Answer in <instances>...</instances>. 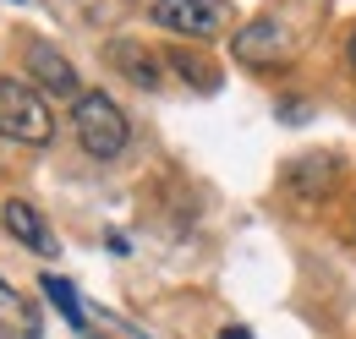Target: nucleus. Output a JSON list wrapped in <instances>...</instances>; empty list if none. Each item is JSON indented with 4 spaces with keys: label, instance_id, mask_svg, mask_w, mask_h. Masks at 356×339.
Wrapping results in <instances>:
<instances>
[{
    "label": "nucleus",
    "instance_id": "obj_1",
    "mask_svg": "<svg viewBox=\"0 0 356 339\" xmlns=\"http://www.w3.org/2000/svg\"><path fill=\"white\" fill-rule=\"evenodd\" d=\"M0 137L6 142H28V148H44L55 137V115H49L44 93H33L17 77H0Z\"/></svg>",
    "mask_w": 356,
    "mask_h": 339
},
{
    "label": "nucleus",
    "instance_id": "obj_2",
    "mask_svg": "<svg viewBox=\"0 0 356 339\" xmlns=\"http://www.w3.org/2000/svg\"><path fill=\"white\" fill-rule=\"evenodd\" d=\"M72 126H77V142L88 148L93 159H115L121 148H127V115H121V104L110 99V93H83L77 104H72Z\"/></svg>",
    "mask_w": 356,
    "mask_h": 339
},
{
    "label": "nucleus",
    "instance_id": "obj_3",
    "mask_svg": "<svg viewBox=\"0 0 356 339\" xmlns=\"http://www.w3.org/2000/svg\"><path fill=\"white\" fill-rule=\"evenodd\" d=\"M225 17V0H154V22L186 33V39H209Z\"/></svg>",
    "mask_w": 356,
    "mask_h": 339
},
{
    "label": "nucleus",
    "instance_id": "obj_4",
    "mask_svg": "<svg viewBox=\"0 0 356 339\" xmlns=\"http://www.w3.org/2000/svg\"><path fill=\"white\" fill-rule=\"evenodd\" d=\"M28 72H33V83L55 93V99H83V88H77V72H72V60L60 55V49H49V44H28Z\"/></svg>",
    "mask_w": 356,
    "mask_h": 339
},
{
    "label": "nucleus",
    "instance_id": "obj_5",
    "mask_svg": "<svg viewBox=\"0 0 356 339\" xmlns=\"http://www.w3.org/2000/svg\"><path fill=\"white\" fill-rule=\"evenodd\" d=\"M0 224H6V235H11V241H22L28 252H39V257H55V230L44 224V213L33 208V203L11 197V203L0 208Z\"/></svg>",
    "mask_w": 356,
    "mask_h": 339
},
{
    "label": "nucleus",
    "instance_id": "obj_6",
    "mask_svg": "<svg viewBox=\"0 0 356 339\" xmlns=\"http://www.w3.org/2000/svg\"><path fill=\"white\" fill-rule=\"evenodd\" d=\"M247 66H274V60H291V33L280 28V22H252V28H241L236 44H230Z\"/></svg>",
    "mask_w": 356,
    "mask_h": 339
},
{
    "label": "nucleus",
    "instance_id": "obj_7",
    "mask_svg": "<svg viewBox=\"0 0 356 339\" xmlns=\"http://www.w3.org/2000/svg\"><path fill=\"white\" fill-rule=\"evenodd\" d=\"M39 306L0 279V339H39Z\"/></svg>",
    "mask_w": 356,
    "mask_h": 339
},
{
    "label": "nucleus",
    "instance_id": "obj_8",
    "mask_svg": "<svg viewBox=\"0 0 356 339\" xmlns=\"http://www.w3.org/2000/svg\"><path fill=\"white\" fill-rule=\"evenodd\" d=\"M334 159L329 154H307V159H296L291 165V192H302V197H323L329 186H334Z\"/></svg>",
    "mask_w": 356,
    "mask_h": 339
},
{
    "label": "nucleus",
    "instance_id": "obj_9",
    "mask_svg": "<svg viewBox=\"0 0 356 339\" xmlns=\"http://www.w3.org/2000/svg\"><path fill=\"white\" fill-rule=\"evenodd\" d=\"M110 55H115V66H121L132 83H143V88L159 83V66H154V60H143V55H137V44H115Z\"/></svg>",
    "mask_w": 356,
    "mask_h": 339
},
{
    "label": "nucleus",
    "instance_id": "obj_10",
    "mask_svg": "<svg viewBox=\"0 0 356 339\" xmlns=\"http://www.w3.org/2000/svg\"><path fill=\"white\" fill-rule=\"evenodd\" d=\"M44 296L55 301L60 312H66V323H72V329H83V306H77V290H72L66 279H55V274H44Z\"/></svg>",
    "mask_w": 356,
    "mask_h": 339
},
{
    "label": "nucleus",
    "instance_id": "obj_11",
    "mask_svg": "<svg viewBox=\"0 0 356 339\" xmlns=\"http://www.w3.org/2000/svg\"><path fill=\"white\" fill-rule=\"evenodd\" d=\"M346 55H351V72H356V28H351V39H346Z\"/></svg>",
    "mask_w": 356,
    "mask_h": 339
},
{
    "label": "nucleus",
    "instance_id": "obj_12",
    "mask_svg": "<svg viewBox=\"0 0 356 339\" xmlns=\"http://www.w3.org/2000/svg\"><path fill=\"white\" fill-rule=\"evenodd\" d=\"M220 339H252V334H247V329H225Z\"/></svg>",
    "mask_w": 356,
    "mask_h": 339
},
{
    "label": "nucleus",
    "instance_id": "obj_13",
    "mask_svg": "<svg viewBox=\"0 0 356 339\" xmlns=\"http://www.w3.org/2000/svg\"><path fill=\"white\" fill-rule=\"evenodd\" d=\"M11 6H22V0H11Z\"/></svg>",
    "mask_w": 356,
    "mask_h": 339
}]
</instances>
